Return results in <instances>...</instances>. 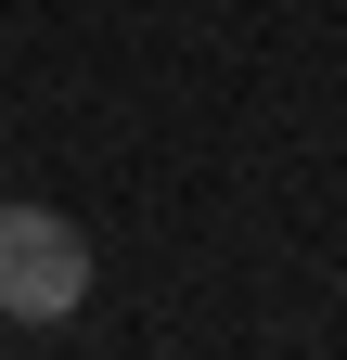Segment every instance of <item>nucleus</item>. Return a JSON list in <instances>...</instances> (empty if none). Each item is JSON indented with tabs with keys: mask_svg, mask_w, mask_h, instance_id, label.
I'll use <instances>...</instances> for the list:
<instances>
[{
	"mask_svg": "<svg viewBox=\"0 0 347 360\" xmlns=\"http://www.w3.org/2000/svg\"><path fill=\"white\" fill-rule=\"evenodd\" d=\"M77 296H91V245H77V219L0 206V309H13V322H65Z\"/></svg>",
	"mask_w": 347,
	"mask_h": 360,
	"instance_id": "nucleus-1",
	"label": "nucleus"
}]
</instances>
